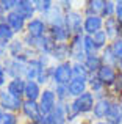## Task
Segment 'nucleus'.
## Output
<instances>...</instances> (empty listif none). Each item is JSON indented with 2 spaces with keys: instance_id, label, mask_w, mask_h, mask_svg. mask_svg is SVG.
<instances>
[{
  "instance_id": "393cba45",
  "label": "nucleus",
  "mask_w": 122,
  "mask_h": 124,
  "mask_svg": "<svg viewBox=\"0 0 122 124\" xmlns=\"http://www.w3.org/2000/svg\"><path fill=\"white\" fill-rule=\"evenodd\" d=\"M108 124H121L122 123V108L117 102V99H114L113 105H111L110 113L107 115V119H105Z\"/></svg>"
},
{
  "instance_id": "2eb2a0df",
  "label": "nucleus",
  "mask_w": 122,
  "mask_h": 124,
  "mask_svg": "<svg viewBox=\"0 0 122 124\" xmlns=\"http://www.w3.org/2000/svg\"><path fill=\"white\" fill-rule=\"evenodd\" d=\"M16 11H17L27 22L31 21V19H34L38 16L33 0H19L17 6H16Z\"/></svg>"
},
{
  "instance_id": "473e14b6",
  "label": "nucleus",
  "mask_w": 122,
  "mask_h": 124,
  "mask_svg": "<svg viewBox=\"0 0 122 124\" xmlns=\"http://www.w3.org/2000/svg\"><path fill=\"white\" fill-rule=\"evenodd\" d=\"M0 124H20V123H19L17 113L5 112L0 108Z\"/></svg>"
},
{
  "instance_id": "6e6552de",
  "label": "nucleus",
  "mask_w": 122,
  "mask_h": 124,
  "mask_svg": "<svg viewBox=\"0 0 122 124\" xmlns=\"http://www.w3.org/2000/svg\"><path fill=\"white\" fill-rule=\"evenodd\" d=\"M22 104H24V99L14 97L13 94H9L5 88L0 90V108L2 110L11 112V113H19L22 110Z\"/></svg>"
},
{
  "instance_id": "b1692460",
  "label": "nucleus",
  "mask_w": 122,
  "mask_h": 124,
  "mask_svg": "<svg viewBox=\"0 0 122 124\" xmlns=\"http://www.w3.org/2000/svg\"><path fill=\"white\" fill-rule=\"evenodd\" d=\"M25 52H27V47H25L24 41H22V38H16V39H13L11 42L8 44V55L11 58H16V57H20V55H25Z\"/></svg>"
},
{
  "instance_id": "58836bf2",
  "label": "nucleus",
  "mask_w": 122,
  "mask_h": 124,
  "mask_svg": "<svg viewBox=\"0 0 122 124\" xmlns=\"http://www.w3.org/2000/svg\"><path fill=\"white\" fill-rule=\"evenodd\" d=\"M8 57H9L8 55V44L0 41V63H3Z\"/></svg>"
},
{
  "instance_id": "f257e3e1",
  "label": "nucleus",
  "mask_w": 122,
  "mask_h": 124,
  "mask_svg": "<svg viewBox=\"0 0 122 124\" xmlns=\"http://www.w3.org/2000/svg\"><path fill=\"white\" fill-rule=\"evenodd\" d=\"M28 61H30V58H28L27 55H20V57H16V58L8 57L2 64H3V68H5L6 74H8L9 80H13V79H25Z\"/></svg>"
},
{
  "instance_id": "a19ab883",
  "label": "nucleus",
  "mask_w": 122,
  "mask_h": 124,
  "mask_svg": "<svg viewBox=\"0 0 122 124\" xmlns=\"http://www.w3.org/2000/svg\"><path fill=\"white\" fill-rule=\"evenodd\" d=\"M58 3H60L61 8H63L64 13H69L70 9H74L72 8V2H70V0H61V2H58Z\"/></svg>"
},
{
  "instance_id": "37998d69",
  "label": "nucleus",
  "mask_w": 122,
  "mask_h": 124,
  "mask_svg": "<svg viewBox=\"0 0 122 124\" xmlns=\"http://www.w3.org/2000/svg\"><path fill=\"white\" fill-rule=\"evenodd\" d=\"M92 124H108V123L107 121H94Z\"/></svg>"
},
{
  "instance_id": "2f4dec72",
  "label": "nucleus",
  "mask_w": 122,
  "mask_h": 124,
  "mask_svg": "<svg viewBox=\"0 0 122 124\" xmlns=\"http://www.w3.org/2000/svg\"><path fill=\"white\" fill-rule=\"evenodd\" d=\"M16 38H17V35L9 28V25L6 24V22L0 24V41L5 42V44H9V42L13 39H16Z\"/></svg>"
},
{
  "instance_id": "bb28decb",
  "label": "nucleus",
  "mask_w": 122,
  "mask_h": 124,
  "mask_svg": "<svg viewBox=\"0 0 122 124\" xmlns=\"http://www.w3.org/2000/svg\"><path fill=\"white\" fill-rule=\"evenodd\" d=\"M100 58H102V63L107 64V66L117 68V64H119V60H117L116 55H114L113 49H111V44H108L107 47L100 52Z\"/></svg>"
},
{
  "instance_id": "0eeeda50",
  "label": "nucleus",
  "mask_w": 122,
  "mask_h": 124,
  "mask_svg": "<svg viewBox=\"0 0 122 124\" xmlns=\"http://www.w3.org/2000/svg\"><path fill=\"white\" fill-rule=\"evenodd\" d=\"M49 33V25L42 17L36 16L34 19L27 22V28H25V35L31 36L33 39H39V38L46 36Z\"/></svg>"
},
{
  "instance_id": "e433bc0d",
  "label": "nucleus",
  "mask_w": 122,
  "mask_h": 124,
  "mask_svg": "<svg viewBox=\"0 0 122 124\" xmlns=\"http://www.w3.org/2000/svg\"><path fill=\"white\" fill-rule=\"evenodd\" d=\"M110 44H111V49H113L116 58L121 61V60H122V38H116V39L111 41Z\"/></svg>"
},
{
  "instance_id": "cd10ccee",
  "label": "nucleus",
  "mask_w": 122,
  "mask_h": 124,
  "mask_svg": "<svg viewBox=\"0 0 122 124\" xmlns=\"http://www.w3.org/2000/svg\"><path fill=\"white\" fill-rule=\"evenodd\" d=\"M91 74L86 69L85 63H72V79H78V80H85L88 82Z\"/></svg>"
},
{
  "instance_id": "f3484780",
  "label": "nucleus",
  "mask_w": 122,
  "mask_h": 124,
  "mask_svg": "<svg viewBox=\"0 0 122 124\" xmlns=\"http://www.w3.org/2000/svg\"><path fill=\"white\" fill-rule=\"evenodd\" d=\"M42 90L44 88L41 86L36 80H27L25 83V93H24V99L27 101H39L41 94H42Z\"/></svg>"
},
{
  "instance_id": "c03bdc74",
  "label": "nucleus",
  "mask_w": 122,
  "mask_h": 124,
  "mask_svg": "<svg viewBox=\"0 0 122 124\" xmlns=\"http://www.w3.org/2000/svg\"><path fill=\"white\" fill-rule=\"evenodd\" d=\"M94 121H92V119H89V121H83V123H80V124H92Z\"/></svg>"
},
{
  "instance_id": "f704fd0d",
  "label": "nucleus",
  "mask_w": 122,
  "mask_h": 124,
  "mask_svg": "<svg viewBox=\"0 0 122 124\" xmlns=\"http://www.w3.org/2000/svg\"><path fill=\"white\" fill-rule=\"evenodd\" d=\"M83 46H85L86 57H88V55L99 54V52L95 50V46H94V41H92V36H89V35H85V38H83Z\"/></svg>"
},
{
  "instance_id": "9b49d317",
  "label": "nucleus",
  "mask_w": 122,
  "mask_h": 124,
  "mask_svg": "<svg viewBox=\"0 0 122 124\" xmlns=\"http://www.w3.org/2000/svg\"><path fill=\"white\" fill-rule=\"evenodd\" d=\"M6 24L9 25V28H11V30L14 31L16 35H19V36L25 35V28H27V21H25V19L22 17V16L19 14V13L16 11V9L6 14Z\"/></svg>"
},
{
  "instance_id": "79ce46f5",
  "label": "nucleus",
  "mask_w": 122,
  "mask_h": 124,
  "mask_svg": "<svg viewBox=\"0 0 122 124\" xmlns=\"http://www.w3.org/2000/svg\"><path fill=\"white\" fill-rule=\"evenodd\" d=\"M117 71H119V74H122V60L119 61V64H117Z\"/></svg>"
},
{
  "instance_id": "09e8293b",
  "label": "nucleus",
  "mask_w": 122,
  "mask_h": 124,
  "mask_svg": "<svg viewBox=\"0 0 122 124\" xmlns=\"http://www.w3.org/2000/svg\"><path fill=\"white\" fill-rule=\"evenodd\" d=\"M27 124H36V123H27Z\"/></svg>"
},
{
  "instance_id": "423d86ee",
  "label": "nucleus",
  "mask_w": 122,
  "mask_h": 124,
  "mask_svg": "<svg viewBox=\"0 0 122 124\" xmlns=\"http://www.w3.org/2000/svg\"><path fill=\"white\" fill-rule=\"evenodd\" d=\"M38 104H39V108H41V115H44V116L50 115L55 110L56 104H58V99H56V94L53 91V88H50V86L44 88Z\"/></svg>"
},
{
  "instance_id": "aec40b11",
  "label": "nucleus",
  "mask_w": 122,
  "mask_h": 124,
  "mask_svg": "<svg viewBox=\"0 0 122 124\" xmlns=\"http://www.w3.org/2000/svg\"><path fill=\"white\" fill-rule=\"evenodd\" d=\"M49 35L53 38V41H55L56 44H66V42H69L70 38H72L64 25H60V27H50L49 28Z\"/></svg>"
},
{
  "instance_id": "4c0bfd02",
  "label": "nucleus",
  "mask_w": 122,
  "mask_h": 124,
  "mask_svg": "<svg viewBox=\"0 0 122 124\" xmlns=\"http://www.w3.org/2000/svg\"><path fill=\"white\" fill-rule=\"evenodd\" d=\"M8 82H9V77H8V74H6V71H5V68H3V64L0 63V90L6 88Z\"/></svg>"
},
{
  "instance_id": "7ed1b4c3",
  "label": "nucleus",
  "mask_w": 122,
  "mask_h": 124,
  "mask_svg": "<svg viewBox=\"0 0 122 124\" xmlns=\"http://www.w3.org/2000/svg\"><path fill=\"white\" fill-rule=\"evenodd\" d=\"M72 80V61H64L53 66L52 85H69Z\"/></svg>"
},
{
  "instance_id": "39448f33",
  "label": "nucleus",
  "mask_w": 122,
  "mask_h": 124,
  "mask_svg": "<svg viewBox=\"0 0 122 124\" xmlns=\"http://www.w3.org/2000/svg\"><path fill=\"white\" fill-rule=\"evenodd\" d=\"M83 38H85V33L75 35V36H72L70 41H69L70 61H72V63H85V60H86V52H85V46H83Z\"/></svg>"
},
{
  "instance_id": "a18cd8bd",
  "label": "nucleus",
  "mask_w": 122,
  "mask_h": 124,
  "mask_svg": "<svg viewBox=\"0 0 122 124\" xmlns=\"http://www.w3.org/2000/svg\"><path fill=\"white\" fill-rule=\"evenodd\" d=\"M117 102H119V105H121V108H122V96L119 97V99H117Z\"/></svg>"
},
{
  "instance_id": "ddd939ff",
  "label": "nucleus",
  "mask_w": 122,
  "mask_h": 124,
  "mask_svg": "<svg viewBox=\"0 0 122 124\" xmlns=\"http://www.w3.org/2000/svg\"><path fill=\"white\" fill-rule=\"evenodd\" d=\"M64 16L66 13L63 11V8L60 6V3H55L53 8L50 9V13L47 16H44V21L47 22V25L50 27H60V25H64Z\"/></svg>"
},
{
  "instance_id": "dca6fc26",
  "label": "nucleus",
  "mask_w": 122,
  "mask_h": 124,
  "mask_svg": "<svg viewBox=\"0 0 122 124\" xmlns=\"http://www.w3.org/2000/svg\"><path fill=\"white\" fill-rule=\"evenodd\" d=\"M52 61H55V64L64 63V61H70V49H69V42L66 44H56L53 49L52 55H50Z\"/></svg>"
},
{
  "instance_id": "c756f323",
  "label": "nucleus",
  "mask_w": 122,
  "mask_h": 124,
  "mask_svg": "<svg viewBox=\"0 0 122 124\" xmlns=\"http://www.w3.org/2000/svg\"><path fill=\"white\" fill-rule=\"evenodd\" d=\"M92 41H94L95 50H97L99 54H100V52L103 50V49L107 47L108 44H110V39H108L107 33H105L103 30H100V31H97V33H94V35H92Z\"/></svg>"
},
{
  "instance_id": "f8f14e48",
  "label": "nucleus",
  "mask_w": 122,
  "mask_h": 124,
  "mask_svg": "<svg viewBox=\"0 0 122 124\" xmlns=\"http://www.w3.org/2000/svg\"><path fill=\"white\" fill-rule=\"evenodd\" d=\"M103 22L105 19L102 16H85V22H83V33L92 36L94 33L103 30Z\"/></svg>"
},
{
  "instance_id": "4be33fe9",
  "label": "nucleus",
  "mask_w": 122,
  "mask_h": 124,
  "mask_svg": "<svg viewBox=\"0 0 122 124\" xmlns=\"http://www.w3.org/2000/svg\"><path fill=\"white\" fill-rule=\"evenodd\" d=\"M119 30H121V24L117 22L116 17L105 19V22H103V31L107 33V36H108V39H110V42L114 41L117 36H119Z\"/></svg>"
},
{
  "instance_id": "a878e982",
  "label": "nucleus",
  "mask_w": 122,
  "mask_h": 124,
  "mask_svg": "<svg viewBox=\"0 0 122 124\" xmlns=\"http://www.w3.org/2000/svg\"><path fill=\"white\" fill-rule=\"evenodd\" d=\"M85 66H86V69L89 71V74H95L102 66H103L102 58H100V54L88 55V57H86V60H85Z\"/></svg>"
},
{
  "instance_id": "6ab92c4d",
  "label": "nucleus",
  "mask_w": 122,
  "mask_h": 124,
  "mask_svg": "<svg viewBox=\"0 0 122 124\" xmlns=\"http://www.w3.org/2000/svg\"><path fill=\"white\" fill-rule=\"evenodd\" d=\"M25 83H27V80H25V79H13V80H9V82H8V85H6L5 90L8 91L9 94H13L14 97L24 99Z\"/></svg>"
},
{
  "instance_id": "7c9ffc66",
  "label": "nucleus",
  "mask_w": 122,
  "mask_h": 124,
  "mask_svg": "<svg viewBox=\"0 0 122 124\" xmlns=\"http://www.w3.org/2000/svg\"><path fill=\"white\" fill-rule=\"evenodd\" d=\"M53 91H55L56 94V99H58V102H69V101H72V97H70L69 94V86L67 85H53Z\"/></svg>"
},
{
  "instance_id": "9d476101",
  "label": "nucleus",
  "mask_w": 122,
  "mask_h": 124,
  "mask_svg": "<svg viewBox=\"0 0 122 124\" xmlns=\"http://www.w3.org/2000/svg\"><path fill=\"white\" fill-rule=\"evenodd\" d=\"M20 113L24 115V118L27 119L28 123H36L38 119L42 116V115H41L39 104H38L36 101H27V99H24Z\"/></svg>"
},
{
  "instance_id": "de8ad7c7",
  "label": "nucleus",
  "mask_w": 122,
  "mask_h": 124,
  "mask_svg": "<svg viewBox=\"0 0 122 124\" xmlns=\"http://www.w3.org/2000/svg\"><path fill=\"white\" fill-rule=\"evenodd\" d=\"M61 124H69V123H67V121H66V123H61Z\"/></svg>"
},
{
  "instance_id": "c85d7f7f",
  "label": "nucleus",
  "mask_w": 122,
  "mask_h": 124,
  "mask_svg": "<svg viewBox=\"0 0 122 124\" xmlns=\"http://www.w3.org/2000/svg\"><path fill=\"white\" fill-rule=\"evenodd\" d=\"M33 2H34V8H36V14L39 17L47 16L55 5V2H52V0H33Z\"/></svg>"
},
{
  "instance_id": "8fccbe9b",
  "label": "nucleus",
  "mask_w": 122,
  "mask_h": 124,
  "mask_svg": "<svg viewBox=\"0 0 122 124\" xmlns=\"http://www.w3.org/2000/svg\"><path fill=\"white\" fill-rule=\"evenodd\" d=\"M121 124H122V123H121Z\"/></svg>"
},
{
  "instance_id": "ea45409f",
  "label": "nucleus",
  "mask_w": 122,
  "mask_h": 124,
  "mask_svg": "<svg viewBox=\"0 0 122 124\" xmlns=\"http://www.w3.org/2000/svg\"><path fill=\"white\" fill-rule=\"evenodd\" d=\"M114 17L122 25V0H116V14H114Z\"/></svg>"
},
{
  "instance_id": "f03ea898",
  "label": "nucleus",
  "mask_w": 122,
  "mask_h": 124,
  "mask_svg": "<svg viewBox=\"0 0 122 124\" xmlns=\"http://www.w3.org/2000/svg\"><path fill=\"white\" fill-rule=\"evenodd\" d=\"M83 22H85V14L80 9H70L64 16V27L70 33V36L83 33Z\"/></svg>"
},
{
  "instance_id": "5701e85b",
  "label": "nucleus",
  "mask_w": 122,
  "mask_h": 124,
  "mask_svg": "<svg viewBox=\"0 0 122 124\" xmlns=\"http://www.w3.org/2000/svg\"><path fill=\"white\" fill-rule=\"evenodd\" d=\"M67 86H69V94H70L72 99H75V97L81 96L83 93L89 91L88 90V82H85V80H78V79H72Z\"/></svg>"
},
{
  "instance_id": "a211bd4d",
  "label": "nucleus",
  "mask_w": 122,
  "mask_h": 124,
  "mask_svg": "<svg viewBox=\"0 0 122 124\" xmlns=\"http://www.w3.org/2000/svg\"><path fill=\"white\" fill-rule=\"evenodd\" d=\"M88 90L95 96V99L103 97V96H107V94H108L107 86H105V85L97 79L95 74H91V77H89V80H88Z\"/></svg>"
},
{
  "instance_id": "20e7f679",
  "label": "nucleus",
  "mask_w": 122,
  "mask_h": 124,
  "mask_svg": "<svg viewBox=\"0 0 122 124\" xmlns=\"http://www.w3.org/2000/svg\"><path fill=\"white\" fill-rule=\"evenodd\" d=\"M113 102H114V97H111L110 94L95 99V105H94V108H92L91 119L92 121H105V119H107V115L111 110Z\"/></svg>"
},
{
  "instance_id": "c9c22d12",
  "label": "nucleus",
  "mask_w": 122,
  "mask_h": 124,
  "mask_svg": "<svg viewBox=\"0 0 122 124\" xmlns=\"http://www.w3.org/2000/svg\"><path fill=\"white\" fill-rule=\"evenodd\" d=\"M17 3H19V0H0V6H2V9L5 11V14L14 11Z\"/></svg>"
},
{
  "instance_id": "49530a36",
  "label": "nucleus",
  "mask_w": 122,
  "mask_h": 124,
  "mask_svg": "<svg viewBox=\"0 0 122 124\" xmlns=\"http://www.w3.org/2000/svg\"><path fill=\"white\" fill-rule=\"evenodd\" d=\"M119 79H121V82H122V74H119Z\"/></svg>"
},
{
  "instance_id": "4468645a",
  "label": "nucleus",
  "mask_w": 122,
  "mask_h": 124,
  "mask_svg": "<svg viewBox=\"0 0 122 124\" xmlns=\"http://www.w3.org/2000/svg\"><path fill=\"white\" fill-rule=\"evenodd\" d=\"M56 42L53 41V38L50 36L49 33L46 35V36L39 38V39H36V46H34V50H36L38 55H47V57H50L53 52V49H55Z\"/></svg>"
},
{
  "instance_id": "1a4fd4ad",
  "label": "nucleus",
  "mask_w": 122,
  "mask_h": 124,
  "mask_svg": "<svg viewBox=\"0 0 122 124\" xmlns=\"http://www.w3.org/2000/svg\"><path fill=\"white\" fill-rule=\"evenodd\" d=\"M95 76H97V79L107 86V90H110V88L119 80V71H117V68L103 64V66L95 72Z\"/></svg>"
},
{
  "instance_id": "412c9836",
  "label": "nucleus",
  "mask_w": 122,
  "mask_h": 124,
  "mask_svg": "<svg viewBox=\"0 0 122 124\" xmlns=\"http://www.w3.org/2000/svg\"><path fill=\"white\" fill-rule=\"evenodd\" d=\"M105 6V0H88L85 2L81 11L85 16H100Z\"/></svg>"
},
{
  "instance_id": "72a5a7b5",
  "label": "nucleus",
  "mask_w": 122,
  "mask_h": 124,
  "mask_svg": "<svg viewBox=\"0 0 122 124\" xmlns=\"http://www.w3.org/2000/svg\"><path fill=\"white\" fill-rule=\"evenodd\" d=\"M116 14V2L113 0H105V6L102 9V17L103 19H110V17H114Z\"/></svg>"
}]
</instances>
